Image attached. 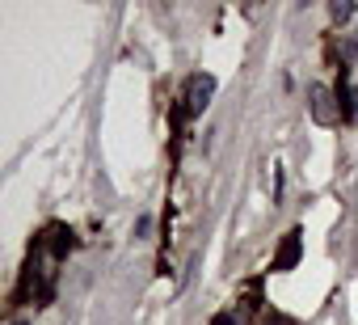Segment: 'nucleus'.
<instances>
[{
    "instance_id": "3",
    "label": "nucleus",
    "mask_w": 358,
    "mask_h": 325,
    "mask_svg": "<svg viewBox=\"0 0 358 325\" xmlns=\"http://www.w3.org/2000/svg\"><path fill=\"white\" fill-rule=\"evenodd\" d=\"M295 262H299V233H287L278 254H274V270H291Z\"/></svg>"
},
{
    "instance_id": "1",
    "label": "nucleus",
    "mask_w": 358,
    "mask_h": 325,
    "mask_svg": "<svg viewBox=\"0 0 358 325\" xmlns=\"http://www.w3.org/2000/svg\"><path fill=\"white\" fill-rule=\"evenodd\" d=\"M308 102H312V118H316L320 127H333V123H337V102H333L329 85H312V89H308Z\"/></svg>"
},
{
    "instance_id": "6",
    "label": "nucleus",
    "mask_w": 358,
    "mask_h": 325,
    "mask_svg": "<svg viewBox=\"0 0 358 325\" xmlns=\"http://www.w3.org/2000/svg\"><path fill=\"white\" fill-rule=\"evenodd\" d=\"M13 325H30V321H26V317H17V321H13Z\"/></svg>"
},
{
    "instance_id": "4",
    "label": "nucleus",
    "mask_w": 358,
    "mask_h": 325,
    "mask_svg": "<svg viewBox=\"0 0 358 325\" xmlns=\"http://www.w3.org/2000/svg\"><path fill=\"white\" fill-rule=\"evenodd\" d=\"M329 18L341 26V22H350V18H354V5H350V0H333V5H329Z\"/></svg>"
},
{
    "instance_id": "2",
    "label": "nucleus",
    "mask_w": 358,
    "mask_h": 325,
    "mask_svg": "<svg viewBox=\"0 0 358 325\" xmlns=\"http://www.w3.org/2000/svg\"><path fill=\"white\" fill-rule=\"evenodd\" d=\"M215 97V76H194L186 89V114H203Z\"/></svg>"
},
{
    "instance_id": "5",
    "label": "nucleus",
    "mask_w": 358,
    "mask_h": 325,
    "mask_svg": "<svg viewBox=\"0 0 358 325\" xmlns=\"http://www.w3.org/2000/svg\"><path fill=\"white\" fill-rule=\"evenodd\" d=\"M345 123H358V89H345V106H341Z\"/></svg>"
}]
</instances>
